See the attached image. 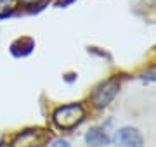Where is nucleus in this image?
Masks as SVG:
<instances>
[{
	"label": "nucleus",
	"instance_id": "nucleus-4",
	"mask_svg": "<svg viewBox=\"0 0 156 147\" xmlns=\"http://www.w3.org/2000/svg\"><path fill=\"white\" fill-rule=\"evenodd\" d=\"M44 140V132L40 128H28L19 132L11 142V147H38Z\"/></svg>",
	"mask_w": 156,
	"mask_h": 147
},
{
	"label": "nucleus",
	"instance_id": "nucleus-3",
	"mask_svg": "<svg viewBox=\"0 0 156 147\" xmlns=\"http://www.w3.org/2000/svg\"><path fill=\"white\" fill-rule=\"evenodd\" d=\"M115 142H116L118 147H142V144H144L140 132L134 126L120 128L115 135Z\"/></svg>",
	"mask_w": 156,
	"mask_h": 147
},
{
	"label": "nucleus",
	"instance_id": "nucleus-5",
	"mask_svg": "<svg viewBox=\"0 0 156 147\" xmlns=\"http://www.w3.org/2000/svg\"><path fill=\"white\" fill-rule=\"evenodd\" d=\"M85 142H87V145L90 147H102V145H108L109 144V137L106 135V132L102 130V128H90L87 132V135H85Z\"/></svg>",
	"mask_w": 156,
	"mask_h": 147
},
{
	"label": "nucleus",
	"instance_id": "nucleus-8",
	"mask_svg": "<svg viewBox=\"0 0 156 147\" xmlns=\"http://www.w3.org/2000/svg\"><path fill=\"white\" fill-rule=\"evenodd\" d=\"M21 4H24V5H37V4H40L42 0H19Z\"/></svg>",
	"mask_w": 156,
	"mask_h": 147
},
{
	"label": "nucleus",
	"instance_id": "nucleus-1",
	"mask_svg": "<svg viewBox=\"0 0 156 147\" xmlns=\"http://www.w3.org/2000/svg\"><path fill=\"white\" fill-rule=\"evenodd\" d=\"M85 119V108L78 102L59 106L52 113V121L59 130H73Z\"/></svg>",
	"mask_w": 156,
	"mask_h": 147
},
{
	"label": "nucleus",
	"instance_id": "nucleus-2",
	"mask_svg": "<svg viewBox=\"0 0 156 147\" xmlns=\"http://www.w3.org/2000/svg\"><path fill=\"white\" fill-rule=\"evenodd\" d=\"M118 90H120V80L118 78H109L106 81H102L94 88L92 95H90V102L92 106L97 109L106 108L111 104V101L116 97Z\"/></svg>",
	"mask_w": 156,
	"mask_h": 147
},
{
	"label": "nucleus",
	"instance_id": "nucleus-6",
	"mask_svg": "<svg viewBox=\"0 0 156 147\" xmlns=\"http://www.w3.org/2000/svg\"><path fill=\"white\" fill-rule=\"evenodd\" d=\"M17 5H19V0H0V17L11 16L17 9Z\"/></svg>",
	"mask_w": 156,
	"mask_h": 147
},
{
	"label": "nucleus",
	"instance_id": "nucleus-9",
	"mask_svg": "<svg viewBox=\"0 0 156 147\" xmlns=\"http://www.w3.org/2000/svg\"><path fill=\"white\" fill-rule=\"evenodd\" d=\"M144 78L146 80H154L156 81V71H147V73L144 74Z\"/></svg>",
	"mask_w": 156,
	"mask_h": 147
},
{
	"label": "nucleus",
	"instance_id": "nucleus-7",
	"mask_svg": "<svg viewBox=\"0 0 156 147\" xmlns=\"http://www.w3.org/2000/svg\"><path fill=\"white\" fill-rule=\"evenodd\" d=\"M52 147H69L68 140H62V138H57V140L52 142Z\"/></svg>",
	"mask_w": 156,
	"mask_h": 147
}]
</instances>
